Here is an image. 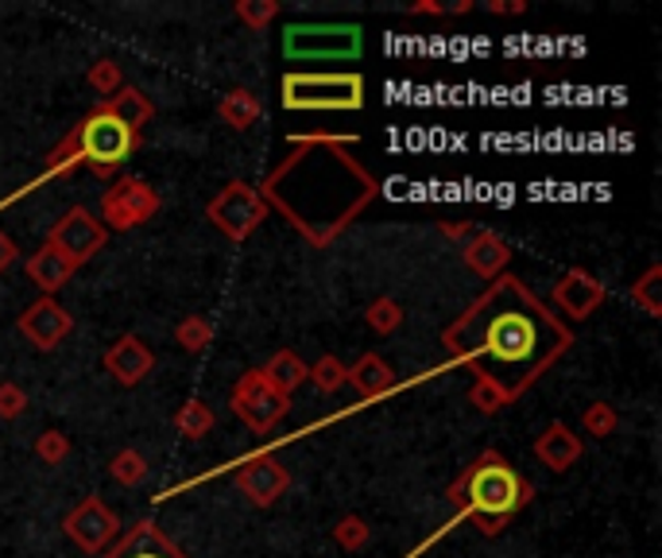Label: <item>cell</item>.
Instances as JSON below:
<instances>
[{
    "mask_svg": "<svg viewBox=\"0 0 662 558\" xmlns=\"http://www.w3.org/2000/svg\"><path fill=\"white\" fill-rule=\"evenodd\" d=\"M441 342L458 357V364L492 361V369L477 376H492L500 384V372H515V392L523 396L574 346V334L520 284L515 302L508 307H500V287L485 292L453 326H446Z\"/></svg>",
    "mask_w": 662,
    "mask_h": 558,
    "instance_id": "obj_1",
    "label": "cell"
},
{
    "mask_svg": "<svg viewBox=\"0 0 662 558\" xmlns=\"http://www.w3.org/2000/svg\"><path fill=\"white\" fill-rule=\"evenodd\" d=\"M295 148L299 151L260 183V198L267 210L275 206L287 213V222L310 245L326 248L376 198L380 186L337 144H295Z\"/></svg>",
    "mask_w": 662,
    "mask_h": 558,
    "instance_id": "obj_2",
    "label": "cell"
},
{
    "mask_svg": "<svg viewBox=\"0 0 662 558\" xmlns=\"http://www.w3.org/2000/svg\"><path fill=\"white\" fill-rule=\"evenodd\" d=\"M446 496L458 508V520H473L480 528V535L492 540V535H500L508 528V520H515L530 505L535 488L500 454L485 450L477 461H469L465 473L453 481Z\"/></svg>",
    "mask_w": 662,
    "mask_h": 558,
    "instance_id": "obj_3",
    "label": "cell"
},
{
    "mask_svg": "<svg viewBox=\"0 0 662 558\" xmlns=\"http://www.w3.org/2000/svg\"><path fill=\"white\" fill-rule=\"evenodd\" d=\"M283 109L291 113H357L364 109V78L353 71L345 74H283Z\"/></svg>",
    "mask_w": 662,
    "mask_h": 558,
    "instance_id": "obj_4",
    "label": "cell"
},
{
    "mask_svg": "<svg viewBox=\"0 0 662 558\" xmlns=\"http://www.w3.org/2000/svg\"><path fill=\"white\" fill-rule=\"evenodd\" d=\"M71 136H74V148H78V160L89 163L101 178L113 175V171L140 148V133L124 128L121 121H113V116L101 113V109H93Z\"/></svg>",
    "mask_w": 662,
    "mask_h": 558,
    "instance_id": "obj_5",
    "label": "cell"
},
{
    "mask_svg": "<svg viewBox=\"0 0 662 558\" xmlns=\"http://www.w3.org/2000/svg\"><path fill=\"white\" fill-rule=\"evenodd\" d=\"M361 51V24H291L283 32V54L291 62H353Z\"/></svg>",
    "mask_w": 662,
    "mask_h": 558,
    "instance_id": "obj_6",
    "label": "cell"
},
{
    "mask_svg": "<svg viewBox=\"0 0 662 558\" xmlns=\"http://www.w3.org/2000/svg\"><path fill=\"white\" fill-rule=\"evenodd\" d=\"M205 218L217 233H225L229 240H248L252 233L264 225L267 202L260 198V190L252 183H240L233 178L229 186H221L217 195L205 206Z\"/></svg>",
    "mask_w": 662,
    "mask_h": 558,
    "instance_id": "obj_7",
    "label": "cell"
},
{
    "mask_svg": "<svg viewBox=\"0 0 662 558\" xmlns=\"http://www.w3.org/2000/svg\"><path fill=\"white\" fill-rule=\"evenodd\" d=\"M233 411H237V419L252 434H272V426L291 411V399L279 396V392L260 376V369H252L233 384Z\"/></svg>",
    "mask_w": 662,
    "mask_h": 558,
    "instance_id": "obj_8",
    "label": "cell"
},
{
    "mask_svg": "<svg viewBox=\"0 0 662 558\" xmlns=\"http://www.w3.org/2000/svg\"><path fill=\"white\" fill-rule=\"evenodd\" d=\"M160 195L151 190L143 178H116L113 186H109L105 195H101V218H105V230H116V233H128L136 230V225L151 222L155 213H160Z\"/></svg>",
    "mask_w": 662,
    "mask_h": 558,
    "instance_id": "obj_9",
    "label": "cell"
},
{
    "mask_svg": "<svg viewBox=\"0 0 662 558\" xmlns=\"http://www.w3.org/2000/svg\"><path fill=\"white\" fill-rule=\"evenodd\" d=\"M62 532L74 547H82L86 555H101L109 543H116L121 535V520H116L113 508L101 500V496H86L82 505H74L62 520Z\"/></svg>",
    "mask_w": 662,
    "mask_h": 558,
    "instance_id": "obj_10",
    "label": "cell"
},
{
    "mask_svg": "<svg viewBox=\"0 0 662 558\" xmlns=\"http://www.w3.org/2000/svg\"><path fill=\"white\" fill-rule=\"evenodd\" d=\"M105 240H109V230L101 225V218H93L86 206H74V210H66L59 222H54L47 245H54L59 252H66V257L82 268L86 260L98 257L101 248H105Z\"/></svg>",
    "mask_w": 662,
    "mask_h": 558,
    "instance_id": "obj_11",
    "label": "cell"
},
{
    "mask_svg": "<svg viewBox=\"0 0 662 558\" xmlns=\"http://www.w3.org/2000/svg\"><path fill=\"white\" fill-rule=\"evenodd\" d=\"M237 488L252 500L257 508H272L287 488H291V470L283 466L275 454L260 450L252 458L240 461L237 470Z\"/></svg>",
    "mask_w": 662,
    "mask_h": 558,
    "instance_id": "obj_12",
    "label": "cell"
},
{
    "mask_svg": "<svg viewBox=\"0 0 662 558\" xmlns=\"http://www.w3.org/2000/svg\"><path fill=\"white\" fill-rule=\"evenodd\" d=\"M609 299L604 284L589 268H570L554 280L550 287V302L558 307V314H565L570 322H585L592 310H601V302Z\"/></svg>",
    "mask_w": 662,
    "mask_h": 558,
    "instance_id": "obj_13",
    "label": "cell"
},
{
    "mask_svg": "<svg viewBox=\"0 0 662 558\" xmlns=\"http://www.w3.org/2000/svg\"><path fill=\"white\" fill-rule=\"evenodd\" d=\"M71 330H74L71 310L62 307L59 299H47V295H39V299L20 314V334L36 349H43V354L59 349L62 342L71 337Z\"/></svg>",
    "mask_w": 662,
    "mask_h": 558,
    "instance_id": "obj_14",
    "label": "cell"
},
{
    "mask_svg": "<svg viewBox=\"0 0 662 558\" xmlns=\"http://www.w3.org/2000/svg\"><path fill=\"white\" fill-rule=\"evenodd\" d=\"M151 369H155V354L136 334L116 337L113 346L105 349V372L124 388H136L140 381H148Z\"/></svg>",
    "mask_w": 662,
    "mask_h": 558,
    "instance_id": "obj_15",
    "label": "cell"
},
{
    "mask_svg": "<svg viewBox=\"0 0 662 558\" xmlns=\"http://www.w3.org/2000/svg\"><path fill=\"white\" fill-rule=\"evenodd\" d=\"M461 260H465V268L477 275V280H496L503 268L512 264V245H508L500 233L477 230L461 245Z\"/></svg>",
    "mask_w": 662,
    "mask_h": 558,
    "instance_id": "obj_16",
    "label": "cell"
},
{
    "mask_svg": "<svg viewBox=\"0 0 662 558\" xmlns=\"http://www.w3.org/2000/svg\"><path fill=\"white\" fill-rule=\"evenodd\" d=\"M582 454H585L582 434L570 431V423H562V419L547 423L539 438H535V458H539L550 473H565L570 466H577Z\"/></svg>",
    "mask_w": 662,
    "mask_h": 558,
    "instance_id": "obj_17",
    "label": "cell"
},
{
    "mask_svg": "<svg viewBox=\"0 0 662 558\" xmlns=\"http://www.w3.org/2000/svg\"><path fill=\"white\" fill-rule=\"evenodd\" d=\"M24 272H27V280H32V284L39 287V295L54 299V295H59L62 287H66V284L74 280L78 264H74V260L66 257V252H59L54 245H43V248H36V252L27 257Z\"/></svg>",
    "mask_w": 662,
    "mask_h": 558,
    "instance_id": "obj_18",
    "label": "cell"
},
{
    "mask_svg": "<svg viewBox=\"0 0 662 558\" xmlns=\"http://www.w3.org/2000/svg\"><path fill=\"white\" fill-rule=\"evenodd\" d=\"M345 384H353L357 396H361L364 404H372V399L388 396V392L396 388V369H391L380 354H364V357H357V364L349 369V381Z\"/></svg>",
    "mask_w": 662,
    "mask_h": 558,
    "instance_id": "obj_19",
    "label": "cell"
},
{
    "mask_svg": "<svg viewBox=\"0 0 662 558\" xmlns=\"http://www.w3.org/2000/svg\"><path fill=\"white\" fill-rule=\"evenodd\" d=\"M109 558H186V555L155 528V523L143 520V523H136V532L128 535Z\"/></svg>",
    "mask_w": 662,
    "mask_h": 558,
    "instance_id": "obj_20",
    "label": "cell"
},
{
    "mask_svg": "<svg viewBox=\"0 0 662 558\" xmlns=\"http://www.w3.org/2000/svg\"><path fill=\"white\" fill-rule=\"evenodd\" d=\"M98 109L113 116V121H121L124 128H133V133H140L143 124L155 116V106L148 101V94H143V89H136V86H121L113 98H105Z\"/></svg>",
    "mask_w": 662,
    "mask_h": 558,
    "instance_id": "obj_21",
    "label": "cell"
},
{
    "mask_svg": "<svg viewBox=\"0 0 662 558\" xmlns=\"http://www.w3.org/2000/svg\"><path fill=\"white\" fill-rule=\"evenodd\" d=\"M260 376H264L267 384H272L279 396L291 399V392H299L302 384H307L310 376V364L302 361L299 354H291V349H279V354L267 357V364L260 369Z\"/></svg>",
    "mask_w": 662,
    "mask_h": 558,
    "instance_id": "obj_22",
    "label": "cell"
},
{
    "mask_svg": "<svg viewBox=\"0 0 662 558\" xmlns=\"http://www.w3.org/2000/svg\"><path fill=\"white\" fill-rule=\"evenodd\" d=\"M217 116L229 124V128L245 133V128H252V124L264 116V101H260L252 89H229V94L217 101Z\"/></svg>",
    "mask_w": 662,
    "mask_h": 558,
    "instance_id": "obj_23",
    "label": "cell"
},
{
    "mask_svg": "<svg viewBox=\"0 0 662 558\" xmlns=\"http://www.w3.org/2000/svg\"><path fill=\"white\" fill-rule=\"evenodd\" d=\"M213 423H217V416H213V408L205 399H186L183 408L175 411V431L183 434V438H195V443L213 431Z\"/></svg>",
    "mask_w": 662,
    "mask_h": 558,
    "instance_id": "obj_24",
    "label": "cell"
},
{
    "mask_svg": "<svg viewBox=\"0 0 662 558\" xmlns=\"http://www.w3.org/2000/svg\"><path fill=\"white\" fill-rule=\"evenodd\" d=\"M469 404H473L480 416H496V411L512 408L515 396L503 388V384H496L492 376H477V381H473V388H469Z\"/></svg>",
    "mask_w": 662,
    "mask_h": 558,
    "instance_id": "obj_25",
    "label": "cell"
},
{
    "mask_svg": "<svg viewBox=\"0 0 662 558\" xmlns=\"http://www.w3.org/2000/svg\"><path fill=\"white\" fill-rule=\"evenodd\" d=\"M109 473H113L116 485L136 488L143 478H148V458H143L136 446H124V450H116L113 461H109Z\"/></svg>",
    "mask_w": 662,
    "mask_h": 558,
    "instance_id": "obj_26",
    "label": "cell"
},
{
    "mask_svg": "<svg viewBox=\"0 0 662 558\" xmlns=\"http://www.w3.org/2000/svg\"><path fill=\"white\" fill-rule=\"evenodd\" d=\"M307 381L314 384L318 392H326V396H334V392H341L345 381H349V364H345L341 357L326 354V357H318V361L310 364V376H307Z\"/></svg>",
    "mask_w": 662,
    "mask_h": 558,
    "instance_id": "obj_27",
    "label": "cell"
},
{
    "mask_svg": "<svg viewBox=\"0 0 662 558\" xmlns=\"http://www.w3.org/2000/svg\"><path fill=\"white\" fill-rule=\"evenodd\" d=\"M175 342L186 349V354H202V349H210V342H213V322L205 319V314H186V319L175 326Z\"/></svg>",
    "mask_w": 662,
    "mask_h": 558,
    "instance_id": "obj_28",
    "label": "cell"
},
{
    "mask_svg": "<svg viewBox=\"0 0 662 558\" xmlns=\"http://www.w3.org/2000/svg\"><path fill=\"white\" fill-rule=\"evenodd\" d=\"M662 264H651L644 275H639L636 284H632V302H639V307L651 314V319H659L662 314Z\"/></svg>",
    "mask_w": 662,
    "mask_h": 558,
    "instance_id": "obj_29",
    "label": "cell"
},
{
    "mask_svg": "<svg viewBox=\"0 0 662 558\" xmlns=\"http://www.w3.org/2000/svg\"><path fill=\"white\" fill-rule=\"evenodd\" d=\"M582 426L585 434H592V438H609V434H616L620 426V416L612 404H604V399H592L589 408L582 411Z\"/></svg>",
    "mask_w": 662,
    "mask_h": 558,
    "instance_id": "obj_30",
    "label": "cell"
},
{
    "mask_svg": "<svg viewBox=\"0 0 662 558\" xmlns=\"http://www.w3.org/2000/svg\"><path fill=\"white\" fill-rule=\"evenodd\" d=\"M237 20L252 32H264L275 16H279V0H237Z\"/></svg>",
    "mask_w": 662,
    "mask_h": 558,
    "instance_id": "obj_31",
    "label": "cell"
},
{
    "mask_svg": "<svg viewBox=\"0 0 662 558\" xmlns=\"http://www.w3.org/2000/svg\"><path fill=\"white\" fill-rule=\"evenodd\" d=\"M364 319H369V326L376 330V334H396V330L403 326V307L384 295V299H376L369 310H364Z\"/></svg>",
    "mask_w": 662,
    "mask_h": 558,
    "instance_id": "obj_32",
    "label": "cell"
},
{
    "mask_svg": "<svg viewBox=\"0 0 662 558\" xmlns=\"http://www.w3.org/2000/svg\"><path fill=\"white\" fill-rule=\"evenodd\" d=\"M369 523L361 520V516H341V520H337V528H334V540H337V547L341 550H349V555H353V550H361L364 543H369Z\"/></svg>",
    "mask_w": 662,
    "mask_h": 558,
    "instance_id": "obj_33",
    "label": "cell"
},
{
    "mask_svg": "<svg viewBox=\"0 0 662 558\" xmlns=\"http://www.w3.org/2000/svg\"><path fill=\"white\" fill-rule=\"evenodd\" d=\"M86 78H89V86H93V89H98V94H101V101L113 98L116 89L124 86V82H121V66H116L113 59H98V62H93V66H89Z\"/></svg>",
    "mask_w": 662,
    "mask_h": 558,
    "instance_id": "obj_34",
    "label": "cell"
},
{
    "mask_svg": "<svg viewBox=\"0 0 662 558\" xmlns=\"http://www.w3.org/2000/svg\"><path fill=\"white\" fill-rule=\"evenodd\" d=\"M36 458L43 461V466H62V461L71 458V438L62 431H43L36 438Z\"/></svg>",
    "mask_w": 662,
    "mask_h": 558,
    "instance_id": "obj_35",
    "label": "cell"
},
{
    "mask_svg": "<svg viewBox=\"0 0 662 558\" xmlns=\"http://www.w3.org/2000/svg\"><path fill=\"white\" fill-rule=\"evenodd\" d=\"M27 411V392L16 381L0 384V419H20Z\"/></svg>",
    "mask_w": 662,
    "mask_h": 558,
    "instance_id": "obj_36",
    "label": "cell"
},
{
    "mask_svg": "<svg viewBox=\"0 0 662 558\" xmlns=\"http://www.w3.org/2000/svg\"><path fill=\"white\" fill-rule=\"evenodd\" d=\"M20 260V248H16V240L9 237V233L0 230V272H9L12 264Z\"/></svg>",
    "mask_w": 662,
    "mask_h": 558,
    "instance_id": "obj_37",
    "label": "cell"
},
{
    "mask_svg": "<svg viewBox=\"0 0 662 558\" xmlns=\"http://www.w3.org/2000/svg\"><path fill=\"white\" fill-rule=\"evenodd\" d=\"M488 12H496V16H520V12H527V4L523 0H492Z\"/></svg>",
    "mask_w": 662,
    "mask_h": 558,
    "instance_id": "obj_38",
    "label": "cell"
},
{
    "mask_svg": "<svg viewBox=\"0 0 662 558\" xmlns=\"http://www.w3.org/2000/svg\"><path fill=\"white\" fill-rule=\"evenodd\" d=\"M411 16H446V4H430V0H415V4H407Z\"/></svg>",
    "mask_w": 662,
    "mask_h": 558,
    "instance_id": "obj_39",
    "label": "cell"
},
{
    "mask_svg": "<svg viewBox=\"0 0 662 558\" xmlns=\"http://www.w3.org/2000/svg\"><path fill=\"white\" fill-rule=\"evenodd\" d=\"M438 230H441V233H446V237L461 240V237H465V233H473V225H469V222H461V225H453V222H441V225H438Z\"/></svg>",
    "mask_w": 662,
    "mask_h": 558,
    "instance_id": "obj_40",
    "label": "cell"
}]
</instances>
